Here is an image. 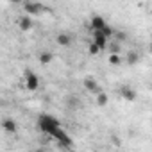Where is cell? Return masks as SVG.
Returning <instances> with one entry per match:
<instances>
[{
    "instance_id": "obj_2",
    "label": "cell",
    "mask_w": 152,
    "mask_h": 152,
    "mask_svg": "<svg viewBox=\"0 0 152 152\" xmlns=\"http://www.w3.org/2000/svg\"><path fill=\"white\" fill-rule=\"evenodd\" d=\"M23 83H25V88L29 91H36L39 88V79H38V75L31 70L25 72V77H23Z\"/></svg>"
},
{
    "instance_id": "obj_8",
    "label": "cell",
    "mask_w": 152,
    "mask_h": 152,
    "mask_svg": "<svg viewBox=\"0 0 152 152\" xmlns=\"http://www.w3.org/2000/svg\"><path fill=\"white\" fill-rule=\"evenodd\" d=\"M57 43L61 47H70L72 45V36L66 34V32H61V34H57Z\"/></svg>"
},
{
    "instance_id": "obj_19",
    "label": "cell",
    "mask_w": 152,
    "mask_h": 152,
    "mask_svg": "<svg viewBox=\"0 0 152 152\" xmlns=\"http://www.w3.org/2000/svg\"><path fill=\"white\" fill-rule=\"evenodd\" d=\"M9 2H13V4H20V2H23V0H9Z\"/></svg>"
},
{
    "instance_id": "obj_13",
    "label": "cell",
    "mask_w": 152,
    "mask_h": 152,
    "mask_svg": "<svg viewBox=\"0 0 152 152\" xmlns=\"http://www.w3.org/2000/svg\"><path fill=\"white\" fill-rule=\"evenodd\" d=\"M100 32H102V34H104L107 39H111V38H113V34H115V29H113V27H109V25L106 23V25L100 29Z\"/></svg>"
},
{
    "instance_id": "obj_7",
    "label": "cell",
    "mask_w": 152,
    "mask_h": 152,
    "mask_svg": "<svg viewBox=\"0 0 152 152\" xmlns=\"http://www.w3.org/2000/svg\"><path fill=\"white\" fill-rule=\"evenodd\" d=\"M104 25H106V20H104L102 16H99V15L91 16V20H90V27H91L93 31H100Z\"/></svg>"
},
{
    "instance_id": "obj_4",
    "label": "cell",
    "mask_w": 152,
    "mask_h": 152,
    "mask_svg": "<svg viewBox=\"0 0 152 152\" xmlns=\"http://www.w3.org/2000/svg\"><path fill=\"white\" fill-rule=\"evenodd\" d=\"M93 43L100 48V50H104L106 47H107V43H109V39L100 32V31H93Z\"/></svg>"
},
{
    "instance_id": "obj_3",
    "label": "cell",
    "mask_w": 152,
    "mask_h": 152,
    "mask_svg": "<svg viewBox=\"0 0 152 152\" xmlns=\"http://www.w3.org/2000/svg\"><path fill=\"white\" fill-rule=\"evenodd\" d=\"M23 11L29 15H41L45 11V6L39 2H25L23 4Z\"/></svg>"
},
{
    "instance_id": "obj_10",
    "label": "cell",
    "mask_w": 152,
    "mask_h": 152,
    "mask_svg": "<svg viewBox=\"0 0 152 152\" xmlns=\"http://www.w3.org/2000/svg\"><path fill=\"white\" fill-rule=\"evenodd\" d=\"M120 95H122L125 100H134V99H136V91L131 90V88H125V86L120 90Z\"/></svg>"
},
{
    "instance_id": "obj_17",
    "label": "cell",
    "mask_w": 152,
    "mask_h": 152,
    "mask_svg": "<svg viewBox=\"0 0 152 152\" xmlns=\"http://www.w3.org/2000/svg\"><path fill=\"white\" fill-rule=\"evenodd\" d=\"M113 36L116 38V41H124V39L127 38V34H125V32H115Z\"/></svg>"
},
{
    "instance_id": "obj_5",
    "label": "cell",
    "mask_w": 152,
    "mask_h": 152,
    "mask_svg": "<svg viewBox=\"0 0 152 152\" xmlns=\"http://www.w3.org/2000/svg\"><path fill=\"white\" fill-rule=\"evenodd\" d=\"M2 129H4L6 132H9V134H15L16 129H18V125H16V122H15L13 118H4V120H2Z\"/></svg>"
},
{
    "instance_id": "obj_15",
    "label": "cell",
    "mask_w": 152,
    "mask_h": 152,
    "mask_svg": "<svg viewBox=\"0 0 152 152\" xmlns=\"http://www.w3.org/2000/svg\"><path fill=\"white\" fill-rule=\"evenodd\" d=\"M109 63H111L113 66H116V64H120V63H122V59H120V56H118V54H111V56H109Z\"/></svg>"
},
{
    "instance_id": "obj_6",
    "label": "cell",
    "mask_w": 152,
    "mask_h": 152,
    "mask_svg": "<svg viewBox=\"0 0 152 152\" xmlns=\"http://www.w3.org/2000/svg\"><path fill=\"white\" fill-rule=\"evenodd\" d=\"M84 88H86L90 93H99V91H100L99 83H97L93 77H86V79H84Z\"/></svg>"
},
{
    "instance_id": "obj_12",
    "label": "cell",
    "mask_w": 152,
    "mask_h": 152,
    "mask_svg": "<svg viewBox=\"0 0 152 152\" xmlns=\"http://www.w3.org/2000/svg\"><path fill=\"white\" fill-rule=\"evenodd\" d=\"M107 102H109V97H107L104 91H99V93H97V104H99L100 107H104Z\"/></svg>"
},
{
    "instance_id": "obj_9",
    "label": "cell",
    "mask_w": 152,
    "mask_h": 152,
    "mask_svg": "<svg viewBox=\"0 0 152 152\" xmlns=\"http://www.w3.org/2000/svg\"><path fill=\"white\" fill-rule=\"evenodd\" d=\"M18 27H20L22 31H29V29L32 27V20H31L29 16H22V18L18 20Z\"/></svg>"
},
{
    "instance_id": "obj_11",
    "label": "cell",
    "mask_w": 152,
    "mask_h": 152,
    "mask_svg": "<svg viewBox=\"0 0 152 152\" xmlns=\"http://www.w3.org/2000/svg\"><path fill=\"white\" fill-rule=\"evenodd\" d=\"M52 59H54V54L48 52V50H45V52L39 54V63L41 64H48V63H52Z\"/></svg>"
},
{
    "instance_id": "obj_16",
    "label": "cell",
    "mask_w": 152,
    "mask_h": 152,
    "mask_svg": "<svg viewBox=\"0 0 152 152\" xmlns=\"http://www.w3.org/2000/svg\"><path fill=\"white\" fill-rule=\"evenodd\" d=\"M88 52H90V54H91V56H97V54H99V52H100V48H99V47H97V45H95V43H91V45H90V47H88Z\"/></svg>"
},
{
    "instance_id": "obj_1",
    "label": "cell",
    "mask_w": 152,
    "mask_h": 152,
    "mask_svg": "<svg viewBox=\"0 0 152 152\" xmlns=\"http://www.w3.org/2000/svg\"><path fill=\"white\" fill-rule=\"evenodd\" d=\"M38 125H39V129H41L43 132H47V134H52L57 127H61L59 120H57L56 116H50V115H41V116L38 118Z\"/></svg>"
},
{
    "instance_id": "obj_14",
    "label": "cell",
    "mask_w": 152,
    "mask_h": 152,
    "mask_svg": "<svg viewBox=\"0 0 152 152\" xmlns=\"http://www.w3.org/2000/svg\"><path fill=\"white\" fill-rule=\"evenodd\" d=\"M138 59H140V56H138V52H134V50H131V52L127 54V63H129V64H136V63H138Z\"/></svg>"
},
{
    "instance_id": "obj_18",
    "label": "cell",
    "mask_w": 152,
    "mask_h": 152,
    "mask_svg": "<svg viewBox=\"0 0 152 152\" xmlns=\"http://www.w3.org/2000/svg\"><path fill=\"white\" fill-rule=\"evenodd\" d=\"M109 48H111V54H118V52H120V45H118V43H115V45H111Z\"/></svg>"
}]
</instances>
